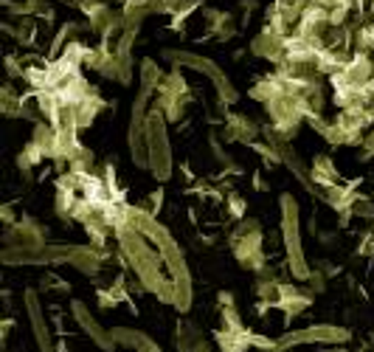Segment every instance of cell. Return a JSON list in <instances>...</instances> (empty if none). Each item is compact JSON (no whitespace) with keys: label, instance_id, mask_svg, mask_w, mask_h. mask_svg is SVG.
Returning <instances> with one entry per match:
<instances>
[{"label":"cell","instance_id":"cell-1","mask_svg":"<svg viewBox=\"0 0 374 352\" xmlns=\"http://www.w3.org/2000/svg\"><path fill=\"white\" fill-rule=\"evenodd\" d=\"M113 237L118 240L124 259H127V265L135 271V279L144 285V290L155 293L164 305H175V285L166 274V265H164L158 248L149 245V240L133 226L118 228Z\"/></svg>","mask_w":374,"mask_h":352},{"label":"cell","instance_id":"cell-2","mask_svg":"<svg viewBox=\"0 0 374 352\" xmlns=\"http://www.w3.org/2000/svg\"><path fill=\"white\" fill-rule=\"evenodd\" d=\"M278 206H282V240H285V251H287V268L296 279H309L313 271L307 268V256H304V248H301L298 203H296L293 195H282Z\"/></svg>","mask_w":374,"mask_h":352},{"label":"cell","instance_id":"cell-3","mask_svg":"<svg viewBox=\"0 0 374 352\" xmlns=\"http://www.w3.org/2000/svg\"><path fill=\"white\" fill-rule=\"evenodd\" d=\"M146 153H149V172L161 184L172 178V146L166 133V119L161 110H149L146 119Z\"/></svg>","mask_w":374,"mask_h":352},{"label":"cell","instance_id":"cell-4","mask_svg":"<svg viewBox=\"0 0 374 352\" xmlns=\"http://www.w3.org/2000/svg\"><path fill=\"white\" fill-rule=\"evenodd\" d=\"M164 56H166V60H172L175 65H186V68H195V71L206 74V76L214 82L217 96H220L223 104H234V102L239 99V94L234 91L231 79L220 71V65H214L211 60H206V56H197V54H192V51H166Z\"/></svg>","mask_w":374,"mask_h":352},{"label":"cell","instance_id":"cell-5","mask_svg":"<svg viewBox=\"0 0 374 352\" xmlns=\"http://www.w3.org/2000/svg\"><path fill=\"white\" fill-rule=\"evenodd\" d=\"M352 336L346 327H335V324H313L307 330H296V333H287L276 341V352H285L290 346H298V344H346Z\"/></svg>","mask_w":374,"mask_h":352},{"label":"cell","instance_id":"cell-6","mask_svg":"<svg viewBox=\"0 0 374 352\" xmlns=\"http://www.w3.org/2000/svg\"><path fill=\"white\" fill-rule=\"evenodd\" d=\"M71 310H74V318H76V324L90 336V341L96 344L99 349H104V352H113L118 344L113 341V336H110V330H104L96 318L90 316V310H87V305L85 302H79V299H74L71 302Z\"/></svg>","mask_w":374,"mask_h":352},{"label":"cell","instance_id":"cell-7","mask_svg":"<svg viewBox=\"0 0 374 352\" xmlns=\"http://www.w3.org/2000/svg\"><path fill=\"white\" fill-rule=\"evenodd\" d=\"M25 307H28L31 330H34V338H37L40 352H56V349H54V341H51V330H48V321H45V313H43V305H40L37 290H25Z\"/></svg>","mask_w":374,"mask_h":352},{"label":"cell","instance_id":"cell-8","mask_svg":"<svg viewBox=\"0 0 374 352\" xmlns=\"http://www.w3.org/2000/svg\"><path fill=\"white\" fill-rule=\"evenodd\" d=\"M110 336L118 346H127V349H135V352H161V346L146 333H138V330H130V327H113Z\"/></svg>","mask_w":374,"mask_h":352},{"label":"cell","instance_id":"cell-9","mask_svg":"<svg viewBox=\"0 0 374 352\" xmlns=\"http://www.w3.org/2000/svg\"><path fill=\"white\" fill-rule=\"evenodd\" d=\"M262 130L248 119V116L242 113H228L226 116V141H245V144H251Z\"/></svg>","mask_w":374,"mask_h":352},{"label":"cell","instance_id":"cell-10","mask_svg":"<svg viewBox=\"0 0 374 352\" xmlns=\"http://www.w3.org/2000/svg\"><path fill=\"white\" fill-rule=\"evenodd\" d=\"M251 51L256 56H265V60H276V63H282L285 60V40L282 37H276L273 32H265L251 43Z\"/></svg>","mask_w":374,"mask_h":352},{"label":"cell","instance_id":"cell-11","mask_svg":"<svg viewBox=\"0 0 374 352\" xmlns=\"http://www.w3.org/2000/svg\"><path fill=\"white\" fill-rule=\"evenodd\" d=\"M217 346H220L223 352H248L251 349V333L242 330H220L217 333Z\"/></svg>","mask_w":374,"mask_h":352},{"label":"cell","instance_id":"cell-12","mask_svg":"<svg viewBox=\"0 0 374 352\" xmlns=\"http://www.w3.org/2000/svg\"><path fill=\"white\" fill-rule=\"evenodd\" d=\"M99 110H102V99H99V94H96V91H90V96L74 107L76 127H79V130L90 127V124H93V119H96V113H99Z\"/></svg>","mask_w":374,"mask_h":352},{"label":"cell","instance_id":"cell-13","mask_svg":"<svg viewBox=\"0 0 374 352\" xmlns=\"http://www.w3.org/2000/svg\"><path fill=\"white\" fill-rule=\"evenodd\" d=\"M313 181L321 184L324 189H329V186L338 184V169H335V164H332L329 155H318L316 158V164H313Z\"/></svg>","mask_w":374,"mask_h":352},{"label":"cell","instance_id":"cell-14","mask_svg":"<svg viewBox=\"0 0 374 352\" xmlns=\"http://www.w3.org/2000/svg\"><path fill=\"white\" fill-rule=\"evenodd\" d=\"M164 79H166V76H164V71H161L158 65H155L152 60H144V63H141V91H144V94L158 91Z\"/></svg>","mask_w":374,"mask_h":352},{"label":"cell","instance_id":"cell-15","mask_svg":"<svg viewBox=\"0 0 374 352\" xmlns=\"http://www.w3.org/2000/svg\"><path fill=\"white\" fill-rule=\"evenodd\" d=\"M93 166V153L85 150V146H76L71 153V161H68V172H76V175H87Z\"/></svg>","mask_w":374,"mask_h":352},{"label":"cell","instance_id":"cell-16","mask_svg":"<svg viewBox=\"0 0 374 352\" xmlns=\"http://www.w3.org/2000/svg\"><path fill=\"white\" fill-rule=\"evenodd\" d=\"M223 330H236V333H242L245 330V324H242V318H239V313L234 310V307H223Z\"/></svg>","mask_w":374,"mask_h":352},{"label":"cell","instance_id":"cell-17","mask_svg":"<svg viewBox=\"0 0 374 352\" xmlns=\"http://www.w3.org/2000/svg\"><path fill=\"white\" fill-rule=\"evenodd\" d=\"M352 214L355 217H363V220H374V203L368 197H358L355 206H352Z\"/></svg>","mask_w":374,"mask_h":352},{"label":"cell","instance_id":"cell-18","mask_svg":"<svg viewBox=\"0 0 374 352\" xmlns=\"http://www.w3.org/2000/svg\"><path fill=\"white\" fill-rule=\"evenodd\" d=\"M245 209H248V206H245V200H242L239 195H231V197H228V212H231V217L242 220V217H245Z\"/></svg>","mask_w":374,"mask_h":352},{"label":"cell","instance_id":"cell-19","mask_svg":"<svg viewBox=\"0 0 374 352\" xmlns=\"http://www.w3.org/2000/svg\"><path fill=\"white\" fill-rule=\"evenodd\" d=\"M251 346L262 352H276V341H270L267 336H256V333H251Z\"/></svg>","mask_w":374,"mask_h":352},{"label":"cell","instance_id":"cell-20","mask_svg":"<svg viewBox=\"0 0 374 352\" xmlns=\"http://www.w3.org/2000/svg\"><path fill=\"white\" fill-rule=\"evenodd\" d=\"M309 290L313 293H324V287H327V276H324V271H316V274H309Z\"/></svg>","mask_w":374,"mask_h":352},{"label":"cell","instance_id":"cell-21","mask_svg":"<svg viewBox=\"0 0 374 352\" xmlns=\"http://www.w3.org/2000/svg\"><path fill=\"white\" fill-rule=\"evenodd\" d=\"M371 155H374V130L363 135V155H360V161H368Z\"/></svg>","mask_w":374,"mask_h":352},{"label":"cell","instance_id":"cell-22","mask_svg":"<svg viewBox=\"0 0 374 352\" xmlns=\"http://www.w3.org/2000/svg\"><path fill=\"white\" fill-rule=\"evenodd\" d=\"M0 214H3V223L12 228V226H17L14 223V212H12V206H3V209H0Z\"/></svg>","mask_w":374,"mask_h":352},{"label":"cell","instance_id":"cell-23","mask_svg":"<svg viewBox=\"0 0 374 352\" xmlns=\"http://www.w3.org/2000/svg\"><path fill=\"white\" fill-rule=\"evenodd\" d=\"M217 302H220V307H234V296H231V293H220V296H217Z\"/></svg>","mask_w":374,"mask_h":352},{"label":"cell","instance_id":"cell-24","mask_svg":"<svg viewBox=\"0 0 374 352\" xmlns=\"http://www.w3.org/2000/svg\"><path fill=\"white\" fill-rule=\"evenodd\" d=\"M192 352H211V349H208V344H206V341L200 338V341L195 344V349H192Z\"/></svg>","mask_w":374,"mask_h":352},{"label":"cell","instance_id":"cell-25","mask_svg":"<svg viewBox=\"0 0 374 352\" xmlns=\"http://www.w3.org/2000/svg\"><path fill=\"white\" fill-rule=\"evenodd\" d=\"M254 186H256V189H267V184H265V181L259 178V175H256V178H254Z\"/></svg>","mask_w":374,"mask_h":352},{"label":"cell","instance_id":"cell-26","mask_svg":"<svg viewBox=\"0 0 374 352\" xmlns=\"http://www.w3.org/2000/svg\"><path fill=\"white\" fill-rule=\"evenodd\" d=\"M335 352H349V349H335Z\"/></svg>","mask_w":374,"mask_h":352}]
</instances>
